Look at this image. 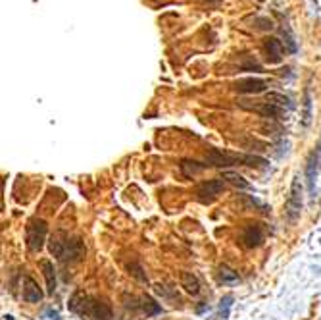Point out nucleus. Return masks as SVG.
I'll use <instances>...</instances> for the list:
<instances>
[{
    "label": "nucleus",
    "instance_id": "20e7f679",
    "mask_svg": "<svg viewBox=\"0 0 321 320\" xmlns=\"http://www.w3.org/2000/svg\"><path fill=\"white\" fill-rule=\"evenodd\" d=\"M47 233H48V226L45 220L41 218H31L25 226V243L27 249L31 253H39L47 241Z\"/></svg>",
    "mask_w": 321,
    "mask_h": 320
},
{
    "label": "nucleus",
    "instance_id": "1a4fd4ad",
    "mask_svg": "<svg viewBox=\"0 0 321 320\" xmlns=\"http://www.w3.org/2000/svg\"><path fill=\"white\" fill-rule=\"evenodd\" d=\"M21 297H23L25 303H39V301L43 299V289L39 287V284H37L31 276H25V278H23Z\"/></svg>",
    "mask_w": 321,
    "mask_h": 320
},
{
    "label": "nucleus",
    "instance_id": "6ab92c4d",
    "mask_svg": "<svg viewBox=\"0 0 321 320\" xmlns=\"http://www.w3.org/2000/svg\"><path fill=\"white\" fill-rule=\"evenodd\" d=\"M219 280L223 284H235V282H239V274L229 267H219Z\"/></svg>",
    "mask_w": 321,
    "mask_h": 320
},
{
    "label": "nucleus",
    "instance_id": "4be33fe9",
    "mask_svg": "<svg viewBox=\"0 0 321 320\" xmlns=\"http://www.w3.org/2000/svg\"><path fill=\"white\" fill-rule=\"evenodd\" d=\"M210 2H214V0H210Z\"/></svg>",
    "mask_w": 321,
    "mask_h": 320
},
{
    "label": "nucleus",
    "instance_id": "f03ea898",
    "mask_svg": "<svg viewBox=\"0 0 321 320\" xmlns=\"http://www.w3.org/2000/svg\"><path fill=\"white\" fill-rule=\"evenodd\" d=\"M48 249L54 257L67 265V263H77L85 257V243L79 237H73L65 231H56L50 241H48Z\"/></svg>",
    "mask_w": 321,
    "mask_h": 320
},
{
    "label": "nucleus",
    "instance_id": "4468645a",
    "mask_svg": "<svg viewBox=\"0 0 321 320\" xmlns=\"http://www.w3.org/2000/svg\"><path fill=\"white\" fill-rule=\"evenodd\" d=\"M179 282H181V287H185L189 293H193V295L200 293V282L193 272H181Z\"/></svg>",
    "mask_w": 321,
    "mask_h": 320
},
{
    "label": "nucleus",
    "instance_id": "aec40b11",
    "mask_svg": "<svg viewBox=\"0 0 321 320\" xmlns=\"http://www.w3.org/2000/svg\"><path fill=\"white\" fill-rule=\"evenodd\" d=\"M312 118V99H310V91H306V99H304V125L310 124Z\"/></svg>",
    "mask_w": 321,
    "mask_h": 320
},
{
    "label": "nucleus",
    "instance_id": "a211bd4d",
    "mask_svg": "<svg viewBox=\"0 0 321 320\" xmlns=\"http://www.w3.org/2000/svg\"><path fill=\"white\" fill-rule=\"evenodd\" d=\"M268 103H273L275 107H279V108H292L294 105L290 103V99L289 97H285V95H281V93H268Z\"/></svg>",
    "mask_w": 321,
    "mask_h": 320
},
{
    "label": "nucleus",
    "instance_id": "9d476101",
    "mask_svg": "<svg viewBox=\"0 0 321 320\" xmlns=\"http://www.w3.org/2000/svg\"><path fill=\"white\" fill-rule=\"evenodd\" d=\"M264 54H266V60H268L269 64H279L281 60H283V56H285V45H283V41H279V39H266V43H264Z\"/></svg>",
    "mask_w": 321,
    "mask_h": 320
},
{
    "label": "nucleus",
    "instance_id": "f8f14e48",
    "mask_svg": "<svg viewBox=\"0 0 321 320\" xmlns=\"http://www.w3.org/2000/svg\"><path fill=\"white\" fill-rule=\"evenodd\" d=\"M241 107L246 108V110H252V112H256V114H260V116H266V118H279L281 114H283V108L275 107L273 103H260V105H246L244 101H241Z\"/></svg>",
    "mask_w": 321,
    "mask_h": 320
},
{
    "label": "nucleus",
    "instance_id": "6e6552de",
    "mask_svg": "<svg viewBox=\"0 0 321 320\" xmlns=\"http://www.w3.org/2000/svg\"><path fill=\"white\" fill-rule=\"evenodd\" d=\"M266 239V228L264 224H248L242 231V241L246 247H258Z\"/></svg>",
    "mask_w": 321,
    "mask_h": 320
},
{
    "label": "nucleus",
    "instance_id": "7ed1b4c3",
    "mask_svg": "<svg viewBox=\"0 0 321 320\" xmlns=\"http://www.w3.org/2000/svg\"><path fill=\"white\" fill-rule=\"evenodd\" d=\"M206 162L208 166H235V164H242V166H252V168H266L268 160L254 157V155H239V153H229V151H221V149H210V153L206 155Z\"/></svg>",
    "mask_w": 321,
    "mask_h": 320
},
{
    "label": "nucleus",
    "instance_id": "f3484780",
    "mask_svg": "<svg viewBox=\"0 0 321 320\" xmlns=\"http://www.w3.org/2000/svg\"><path fill=\"white\" fill-rule=\"evenodd\" d=\"M223 179L231 181L233 185H237V187H241V189H252V185H250L241 174H237V172H223Z\"/></svg>",
    "mask_w": 321,
    "mask_h": 320
},
{
    "label": "nucleus",
    "instance_id": "423d86ee",
    "mask_svg": "<svg viewBox=\"0 0 321 320\" xmlns=\"http://www.w3.org/2000/svg\"><path fill=\"white\" fill-rule=\"evenodd\" d=\"M223 189H225V179L223 178H214V179L202 181L196 187V199L202 205H210V203H214L215 199L221 195Z\"/></svg>",
    "mask_w": 321,
    "mask_h": 320
},
{
    "label": "nucleus",
    "instance_id": "ddd939ff",
    "mask_svg": "<svg viewBox=\"0 0 321 320\" xmlns=\"http://www.w3.org/2000/svg\"><path fill=\"white\" fill-rule=\"evenodd\" d=\"M39 267H41L43 276H45V280H47V289H48V293H54V291H56V270H54V265L48 259H43V261L39 263Z\"/></svg>",
    "mask_w": 321,
    "mask_h": 320
},
{
    "label": "nucleus",
    "instance_id": "412c9836",
    "mask_svg": "<svg viewBox=\"0 0 321 320\" xmlns=\"http://www.w3.org/2000/svg\"><path fill=\"white\" fill-rule=\"evenodd\" d=\"M129 272L137 278V280H141V282H146V276L143 274V268L139 267V265H129Z\"/></svg>",
    "mask_w": 321,
    "mask_h": 320
},
{
    "label": "nucleus",
    "instance_id": "2eb2a0df",
    "mask_svg": "<svg viewBox=\"0 0 321 320\" xmlns=\"http://www.w3.org/2000/svg\"><path fill=\"white\" fill-rule=\"evenodd\" d=\"M208 168V164H200V162H191V160H183L181 162V172L185 178H193L200 172H204Z\"/></svg>",
    "mask_w": 321,
    "mask_h": 320
},
{
    "label": "nucleus",
    "instance_id": "9b49d317",
    "mask_svg": "<svg viewBox=\"0 0 321 320\" xmlns=\"http://www.w3.org/2000/svg\"><path fill=\"white\" fill-rule=\"evenodd\" d=\"M235 91H239V93H248V95H256V93L266 91V81H264V79H254V77H244V79H239V81L235 83Z\"/></svg>",
    "mask_w": 321,
    "mask_h": 320
},
{
    "label": "nucleus",
    "instance_id": "39448f33",
    "mask_svg": "<svg viewBox=\"0 0 321 320\" xmlns=\"http://www.w3.org/2000/svg\"><path fill=\"white\" fill-rule=\"evenodd\" d=\"M300 213H302V181L296 176L292 179V185H290V191H289V197L285 203V214H287V220L290 224H294L300 218Z\"/></svg>",
    "mask_w": 321,
    "mask_h": 320
},
{
    "label": "nucleus",
    "instance_id": "0eeeda50",
    "mask_svg": "<svg viewBox=\"0 0 321 320\" xmlns=\"http://www.w3.org/2000/svg\"><path fill=\"white\" fill-rule=\"evenodd\" d=\"M321 170V139L320 143L316 145V149L312 151L308 164H306V179H308V185H310V191H314L316 187V178Z\"/></svg>",
    "mask_w": 321,
    "mask_h": 320
},
{
    "label": "nucleus",
    "instance_id": "dca6fc26",
    "mask_svg": "<svg viewBox=\"0 0 321 320\" xmlns=\"http://www.w3.org/2000/svg\"><path fill=\"white\" fill-rule=\"evenodd\" d=\"M141 309L148 315V317H152V315H158L161 313V307L152 299V297H146V295H143L141 297Z\"/></svg>",
    "mask_w": 321,
    "mask_h": 320
},
{
    "label": "nucleus",
    "instance_id": "f257e3e1",
    "mask_svg": "<svg viewBox=\"0 0 321 320\" xmlns=\"http://www.w3.org/2000/svg\"><path fill=\"white\" fill-rule=\"evenodd\" d=\"M69 311L75 315H81L89 320H112L113 313L112 307L108 305L104 299H96L91 297L83 291L73 293V297L69 299Z\"/></svg>",
    "mask_w": 321,
    "mask_h": 320
}]
</instances>
